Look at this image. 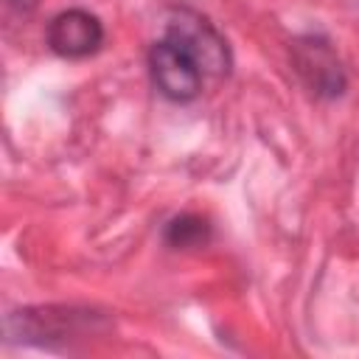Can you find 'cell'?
<instances>
[{
  "mask_svg": "<svg viewBox=\"0 0 359 359\" xmlns=\"http://www.w3.org/2000/svg\"><path fill=\"white\" fill-rule=\"evenodd\" d=\"M149 81L168 104H194L233 73V48L216 22L188 3L165 11L163 34L146 50Z\"/></svg>",
  "mask_w": 359,
  "mask_h": 359,
  "instance_id": "cell-1",
  "label": "cell"
},
{
  "mask_svg": "<svg viewBox=\"0 0 359 359\" xmlns=\"http://www.w3.org/2000/svg\"><path fill=\"white\" fill-rule=\"evenodd\" d=\"M112 328V317L95 306L76 303H45L20 306L3 314V337L8 345L70 351L76 342L104 337Z\"/></svg>",
  "mask_w": 359,
  "mask_h": 359,
  "instance_id": "cell-2",
  "label": "cell"
},
{
  "mask_svg": "<svg viewBox=\"0 0 359 359\" xmlns=\"http://www.w3.org/2000/svg\"><path fill=\"white\" fill-rule=\"evenodd\" d=\"M289 62L306 93L317 101H339L348 93V70L334 45L323 31H303L289 42Z\"/></svg>",
  "mask_w": 359,
  "mask_h": 359,
  "instance_id": "cell-3",
  "label": "cell"
},
{
  "mask_svg": "<svg viewBox=\"0 0 359 359\" xmlns=\"http://www.w3.org/2000/svg\"><path fill=\"white\" fill-rule=\"evenodd\" d=\"M104 42H107V28L101 17L81 6L56 11L45 25L48 50L67 62H81L95 56L104 48Z\"/></svg>",
  "mask_w": 359,
  "mask_h": 359,
  "instance_id": "cell-4",
  "label": "cell"
},
{
  "mask_svg": "<svg viewBox=\"0 0 359 359\" xmlns=\"http://www.w3.org/2000/svg\"><path fill=\"white\" fill-rule=\"evenodd\" d=\"M160 238L168 250H177V252L202 250L213 238V224L202 213L182 210V213H174L171 219H165V224L160 227Z\"/></svg>",
  "mask_w": 359,
  "mask_h": 359,
  "instance_id": "cell-5",
  "label": "cell"
},
{
  "mask_svg": "<svg viewBox=\"0 0 359 359\" xmlns=\"http://www.w3.org/2000/svg\"><path fill=\"white\" fill-rule=\"evenodd\" d=\"M3 6H6V11L11 14V17H20V20H28L34 11H36V6H39V0H3Z\"/></svg>",
  "mask_w": 359,
  "mask_h": 359,
  "instance_id": "cell-6",
  "label": "cell"
}]
</instances>
